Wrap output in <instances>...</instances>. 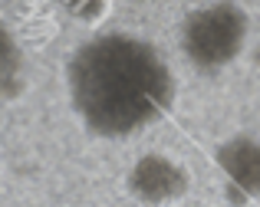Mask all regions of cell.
I'll use <instances>...</instances> for the list:
<instances>
[{"label": "cell", "instance_id": "1", "mask_svg": "<svg viewBox=\"0 0 260 207\" xmlns=\"http://www.w3.org/2000/svg\"><path fill=\"white\" fill-rule=\"evenodd\" d=\"M66 92L89 132L125 138L168 112L175 76L148 40L132 33H102L76 46L70 56Z\"/></svg>", "mask_w": 260, "mask_h": 207}, {"label": "cell", "instance_id": "2", "mask_svg": "<svg viewBox=\"0 0 260 207\" xmlns=\"http://www.w3.org/2000/svg\"><path fill=\"white\" fill-rule=\"evenodd\" d=\"M250 37V17L234 0H214L191 10L181 23V53L194 69L217 73L244 53Z\"/></svg>", "mask_w": 260, "mask_h": 207}, {"label": "cell", "instance_id": "3", "mask_svg": "<svg viewBox=\"0 0 260 207\" xmlns=\"http://www.w3.org/2000/svg\"><path fill=\"white\" fill-rule=\"evenodd\" d=\"M125 188L135 201L148 207L175 204L191 191V175L181 161L161 151H148V155L135 158L132 168L125 171Z\"/></svg>", "mask_w": 260, "mask_h": 207}, {"label": "cell", "instance_id": "4", "mask_svg": "<svg viewBox=\"0 0 260 207\" xmlns=\"http://www.w3.org/2000/svg\"><path fill=\"white\" fill-rule=\"evenodd\" d=\"M214 164L234 194L260 197V138L254 135H234L214 148Z\"/></svg>", "mask_w": 260, "mask_h": 207}, {"label": "cell", "instance_id": "5", "mask_svg": "<svg viewBox=\"0 0 260 207\" xmlns=\"http://www.w3.org/2000/svg\"><path fill=\"white\" fill-rule=\"evenodd\" d=\"M23 89V50L10 26L0 20V95H17Z\"/></svg>", "mask_w": 260, "mask_h": 207}]
</instances>
